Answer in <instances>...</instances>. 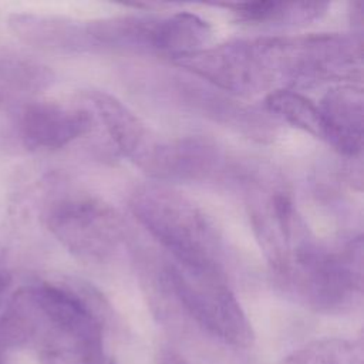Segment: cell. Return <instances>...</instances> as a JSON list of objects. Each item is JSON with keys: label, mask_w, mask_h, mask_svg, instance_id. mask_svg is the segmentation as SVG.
<instances>
[{"label": "cell", "mask_w": 364, "mask_h": 364, "mask_svg": "<svg viewBox=\"0 0 364 364\" xmlns=\"http://www.w3.org/2000/svg\"><path fill=\"white\" fill-rule=\"evenodd\" d=\"M273 270L282 289L299 304L317 313H344L363 294L361 237L330 252L307 236Z\"/></svg>", "instance_id": "6da1fadb"}, {"label": "cell", "mask_w": 364, "mask_h": 364, "mask_svg": "<svg viewBox=\"0 0 364 364\" xmlns=\"http://www.w3.org/2000/svg\"><path fill=\"white\" fill-rule=\"evenodd\" d=\"M134 218L178 264L222 273V240L209 216L188 196L159 183L136 188L129 198Z\"/></svg>", "instance_id": "7a4b0ae2"}, {"label": "cell", "mask_w": 364, "mask_h": 364, "mask_svg": "<svg viewBox=\"0 0 364 364\" xmlns=\"http://www.w3.org/2000/svg\"><path fill=\"white\" fill-rule=\"evenodd\" d=\"M36 313L40 364H102V316L92 299L65 284L27 286Z\"/></svg>", "instance_id": "3957f363"}, {"label": "cell", "mask_w": 364, "mask_h": 364, "mask_svg": "<svg viewBox=\"0 0 364 364\" xmlns=\"http://www.w3.org/2000/svg\"><path fill=\"white\" fill-rule=\"evenodd\" d=\"M270 84L307 85L360 74L361 48L351 37L310 34L255 40Z\"/></svg>", "instance_id": "277c9868"}, {"label": "cell", "mask_w": 364, "mask_h": 364, "mask_svg": "<svg viewBox=\"0 0 364 364\" xmlns=\"http://www.w3.org/2000/svg\"><path fill=\"white\" fill-rule=\"evenodd\" d=\"M165 276L173 297L199 328L236 348L253 344L252 324L222 273L175 263L166 267Z\"/></svg>", "instance_id": "5b68a950"}, {"label": "cell", "mask_w": 364, "mask_h": 364, "mask_svg": "<svg viewBox=\"0 0 364 364\" xmlns=\"http://www.w3.org/2000/svg\"><path fill=\"white\" fill-rule=\"evenodd\" d=\"M44 222L50 233L84 262L108 260L124 237L118 213L90 196H68L53 202L46 210Z\"/></svg>", "instance_id": "8992f818"}, {"label": "cell", "mask_w": 364, "mask_h": 364, "mask_svg": "<svg viewBox=\"0 0 364 364\" xmlns=\"http://www.w3.org/2000/svg\"><path fill=\"white\" fill-rule=\"evenodd\" d=\"M173 61L213 85L249 95L270 87L255 41H230L173 58Z\"/></svg>", "instance_id": "52a82bcc"}, {"label": "cell", "mask_w": 364, "mask_h": 364, "mask_svg": "<svg viewBox=\"0 0 364 364\" xmlns=\"http://www.w3.org/2000/svg\"><path fill=\"white\" fill-rule=\"evenodd\" d=\"M92 128L88 109L57 102H31L18 117V134L30 149H60Z\"/></svg>", "instance_id": "ba28073f"}, {"label": "cell", "mask_w": 364, "mask_h": 364, "mask_svg": "<svg viewBox=\"0 0 364 364\" xmlns=\"http://www.w3.org/2000/svg\"><path fill=\"white\" fill-rule=\"evenodd\" d=\"M219 162L215 144L199 136L159 139L144 171L161 181H199L209 176Z\"/></svg>", "instance_id": "9c48e42d"}, {"label": "cell", "mask_w": 364, "mask_h": 364, "mask_svg": "<svg viewBox=\"0 0 364 364\" xmlns=\"http://www.w3.org/2000/svg\"><path fill=\"white\" fill-rule=\"evenodd\" d=\"M363 91L340 85L327 91L318 104L324 139L338 152L355 156L363 149Z\"/></svg>", "instance_id": "30bf717a"}, {"label": "cell", "mask_w": 364, "mask_h": 364, "mask_svg": "<svg viewBox=\"0 0 364 364\" xmlns=\"http://www.w3.org/2000/svg\"><path fill=\"white\" fill-rule=\"evenodd\" d=\"M88 98L117 148L142 169L161 138L115 97L92 91Z\"/></svg>", "instance_id": "8fae6325"}, {"label": "cell", "mask_w": 364, "mask_h": 364, "mask_svg": "<svg viewBox=\"0 0 364 364\" xmlns=\"http://www.w3.org/2000/svg\"><path fill=\"white\" fill-rule=\"evenodd\" d=\"M208 21L192 13H176L154 21L149 47L172 58L198 51L210 38Z\"/></svg>", "instance_id": "7c38bea8"}, {"label": "cell", "mask_w": 364, "mask_h": 364, "mask_svg": "<svg viewBox=\"0 0 364 364\" xmlns=\"http://www.w3.org/2000/svg\"><path fill=\"white\" fill-rule=\"evenodd\" d=\"M9 28L24 43L48 50H71L78 47V30L55 17L33 14V13H13L7 17Z\"/></svg>", "instance_id": "4fadbf2b"}, {"label": "cell", "mask_w": 364, "mask_h": 364, "mask_svg": "<svg viewBox=\"0 0 364 364\" xmlns=\"http://www.w3.org/2000/svg\"><path fill=\"white\" fill-rule=\"evenodd\" d=\"M36 337V314L27 286L18 289L0 316V364H10L11 354L33 346Z\"/></svg>", "instance_id": "5bb4252c"}, {"label": "cell", "mask_w": 364, "mask_h": 364, "mask_svg": "<svg viewBox=\"0 0 364 364\" xmlns=\"http://www.w3.org/2000/svg\"><path fill=\"white\" fill-rule=\"evenodd\" d=\"M243 21L259 24H299L320 17L328 7L321 1H245L225 4Z\"/></svg>", "instance_id": "9a60e30c"}, {"label": "cell", "mask_w": 364, "mask_h": 364, "mask_svg": "<svg viewBox=\"0 0 364 364\" xmlns=\"http://www.w3.org/2000/svg\"><path fill=\"white\" fill-rule=\"evenodd\" d=\"M279 364H364L363 341L340 337L314 340L287 354Z\"/></svg>", "instance_id": "2e32d148"}, {"label": "cell", "mask_w": 364, "mask_h": 364, "mask_svg": "<svg viewBox=\"0 0 364 364\" xmlns=\"http://www.w3.org/2000/svg\"><path fill=\"white\" fill-rule=\"evenodd\" d=\"M266 107L284 122L324 139V125L318 105L291 90H276L266 97Z\"/></svg>", "instance_id": "e0dca14e"}, {"label": "cell", "mask_w": 364, "mask_h": 364, "mask_svg": "<svg viewBox=\"0 0 364 364\" xmlns=\"http://www.w3.org/2000/svg\"><path fill=\"white\" fill-rule=\"evenodd\" d=\"M46 80L41 67L23 60H4L0 64V85L6 92H26L40 87Z\"/></svg>", "instance_id": "ac0fdd59"}, {"label": "cell", "mask_w": 364, "mask_h": 364, "mask_svg": "<svg viewBox=\"0 0 364 364\" xmlns=\"http://www.w3.org/2000/svg\"><path fill=\"white\" fill-rule=\"evenodd\" d=\"M158 364H189L178 351L172 348H162L158 355Z\"/></svg>", "instance_id": "d6986e66"}, {"label": "cell", "mask_w": 364, "mask_h": 364, "mask_svg": "<svg viewBox=\"0 0 364 364\" xmlns=\"http://www.w3.org/2000/svg\"><path fill=\"white\" fill-rule=\"evenodd\" d=\"M10 286H11V274L7 269L0 266V304L3 303Z\"/></svg>", "instance_id": "ffe728a7"}, {"label": "cell", "mask_w": 364, "mask_h": 364, "mask_svg": "<svg viewBox=\"0 0 364 364\" xmlns=\"http://www.w3.org/2000/svg\"><path fill=\"white\" fill-rule=\"evenodd\" d=\"M102 364H117L114 360H107V361H104Z\"/></svg>", "instance_id": "44dd1931"}]
</instances>
